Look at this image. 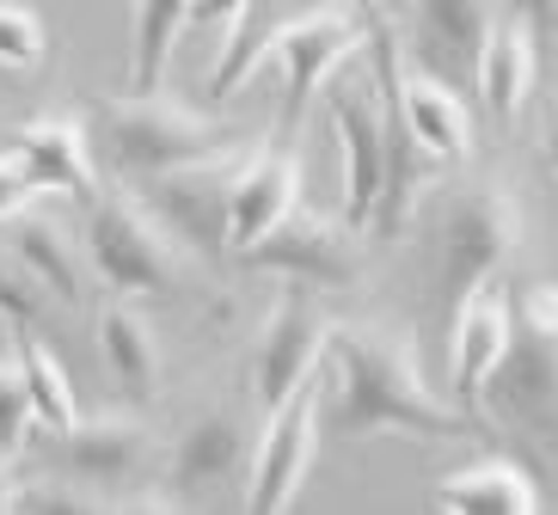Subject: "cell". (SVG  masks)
Listing matches in <instances>:
<instances>
[{
  "label": "cell",
  "instance_id": "9",
  "mask_svg": "<svg viewBox=\"0 0 558 515\" xmlns=\"http://www.w3.org/2000/svg\"><path fill=\"white\" fill-rule=\"evenodd\" d=\"M326 338L331 319L319 307V295L307 283H295L277 301V314L264 319L258 344H252V400H258V412H277L295 387L313 381V363L326 356Z\"/></svg>",
  "mask_w": 558,
  "mask_h": 515
},
{
  "label": "cell",
  "instance_id": "17",
  "mask_svg": "<svg viewBox=\"0 0 558 515\" xmlns=\"http://www.w3.org/2000/svg\"><path fill=\"white\" fill-rule=\"evenodd\" d=\"M252 461V436H246V417L215 405V412L191 417L172 449V491L179 498H215L228 491Z\"/></svg>",
  "mask_w": 558,
  "mask_h": 515
},
{
  "label": "cell",
  "instance_id": "24",
  "mask_svg": "<svg viewBox=\"0 0 558 515\" xmlns=\"http://www.w3.org/2000/svg\"><path fill=\"white\" fill-rule=\"evenodd\" d=\"M191 25V0H135V93L166 81V62Z\"/></svg>",
  "mask_w": 558,
  "mask_h": 515
},
{
  "label": "cell",
  "instance_id": "2",
  "mask_svg": "<svg viewBox=\"0 0 558 515\" xmlns=\"http://www.w3.org/2000/svg\"><path fill=\"white\" fill-rule=\"evenodd\" d=\"M522 246H527L522 197L504 179L460 184L442 203V221H436V307L454 314V301L497 283Z\"/></svg>",
  "mask_w": 558,
  "mask_h": 515
},
{
  "label": "cell",
  "instance_id": "11",
  "mask_svg": "<svg viewBox=\"0 0 558 515\" xmlns=\"http://www.w3.org/2000/svg\"><path fill=\"white\" fill-rule=\"evenodd\" d=\"M50 461L62 479L86 485V491H123V485L154 461V430L142 417L105 412V417H74L68 430H56Z\"/></svg>",
  "mask_w": 558,
  "mask_h": 515
},
{
  "label": "cell",
  "instance_id": "21",
  "mask_svg": "<svg viewBox=\"0 0 558 515\" xmlns=\"http://www.w3.org/2000/svg\"><path fill=\"white\" fill-rule=\"evenodd\" d=\"M436 510L442 515H534L541 510V479L522 461L492 454V461H473L460 473H448L436 485Z\"/></svg>",
  "mask_w": 558,
  "mask_h": 515
},
{
  "label": "cell",
  "instance_id": "25",
  "mask_svg": "<svg viewBox=\"0 0 558 515\" xmlns=\"http://www.w3.org/2000/svg\"><path fill=\"white\" fill-rule=\"evenodd\" d=\"M44 56H50V32H44L37 7L0 0V68L25 74V68H44Z\"/></svg>",
  "mask_w": 558,
  "mask_h": 515
},
{
  "label": "cell",
  "instance_id": "30",
  "mask_svg": "<svg viewBox=\"0 0 558 515\" xmlns=\"http://www.w3.org/2000/svg\"><path fill=\"white\" fill-rule=\"evenodd\" d=\"M504 13H522L527 25H553L558 32V0H497Z\"/></svg>",
  "mask_w": 558,
  "mask_h": 515
},
{
  "label": "cell",
  "instance_id": "16",
  "mask_svg": "<svg viewBox=\"0 0 558 515\" xmlns=\"http://www.w3.org/2000/svg\"><path fill=\"white\" fill-rule=\"evenodd\" d=\"M295 203H301L295 148H277V142H270L264 154H240L233 184H228V252L240 258L246 246H258Z\"/></svg>",
  "mask_w": 558,
  "mask_h": 515
},
{
  "label": "cell",
  "instance_id": "15",
  "mask_svg": "<svg viewBox=\"0 0 558 515\" xmlns=\"http://www.w3.org/2000/svg\"><path fill=\"white\" fill-rule=\"evenodd\" d=\"M509 332H515V307L504 301L497 283H485V289L454 301V314H448V387H454V400L466 405V412H473V400L485 393L492 368L504 363Z\"/></svg>",
  "mask_w": 558,
  "mask_h": 515
},
{
  "label": "cell",
  "instance_id": "32",
  "mask_svg": "<svg viewBox=\"0 0 558 515\" xmlns=\"http://www.w3.org/2000/svg\"><path fill=\"white\" fill-rule=\"evenodd\" d=\"M546 160H553V172H558V105L546 111Z\"/></svg>",
  "mask_w": 558,
  "mask_h": 515
},
{
  "label": "cell",
  "instance_id": "13",
  "mask_svg": "<svg viewBox=\"0 0 558 515\" xmlns=\"http://www.w3.org/2000/svg\"><path fill=\"white\" fill-rule=\"evenodd\" d=\"M240 265L282 270L289 283H307V289H350L356 283V252H350V240L326 216H307L301 203L264 233L258 246L240 252Z\"/></svg>",
  "mask_w": 558,
  "mask_h": 515
},
{
  "label": "cell",
  "instance_id": "4",
  "mask_svg": "<svg viewBox=\"0 0 558 515\" xmlns=\"http://www.w3.org/2000/svg\"><path fill=\"white\" fill-rule=\"evenodd\" d=\"M86 258L117 295L148 301V295H179L184 289V240L148 209L135 191L93 197L86 216Z\"/></svg>",
  "mask_w": 558,
  "mask_h": 515
},
{
  "label": "cell",
  "instance_id": "14",
  "mask_svg": "<svg viewBox=\"0 0 558 515\" xmlns=\"http://www.w3.org/2000/svg\"><path fill=\"white\" fill-rule=\"evenodd\" d=\"M13 154L19 167L32 172V184L50 197H81L93 203L99 197V160H93V135H86L81 111H44L32 123H19L13 130Z\"/></svg>",
  "mask_w": 558,
  "mask_h": 515
},
{
  "label": "cell",
  "instance_id": "20",
  "mask_svg": "<svg viewBox=\"0 0 558 515\" xmlns=\"http://www.w3.org/2000/svg\"><path fill=\"white\" fill-rule=\"evenodd\" d=\"M99 356L111 368L117 393L130 405H154L166 387V356L160 338H154V319L135 307V301H117L99 314Z\"/></svg>",
  "mask_w": 558,
  "mask_h": 515
},
{
  "label": "cell",
  "instance_id": "27",
  "mask_svg": "<svg viewBox=\"0 0 558 515\" xmlns=\"http://www.w3.org/2000/svg\"><path fill=\"white\" fill-rule=\"evenodd\" d=\"M44 301H50L44 283L19 265L13 252H0V314L13 319V326H37V319H44Z\"/></svg>",
  "mask_w": 558,
  "mask_h": 515
},
{
  "label": "cell",
  "instance_id": "22",
  "mask_svg": "<svg viewBox=\"0 0 558 515\" xmlns=\"http://www.w3.org/2000/svg\"><path fill=\"white\" fill-rule=\"evenodd\" d=\"M13 258L32 270L44 295L62 307H81V240L56 216H44V203H32V216H13Z\"/></svg>",
  "mask_w": 558,
  "mask_h": 515
},
{
  "label": "cell",
  "instance_id": "1",
  "mask_svg": "<svg viewBox=\"0 0 558 515\" xmlns=\"http://www.w3.org/2000/svg\"><path fill=\"white\" fill-rule=\"evenodd\" d=\"M331 356V400L319 412V424H331V436H473L478 417L454 412L429 393L424 368H417V338L405 326L387 319H356V326H331L326 338Z\"/></svg>",
  "mask_w": 558,
  "mask_h": 515
},
{
  "label": "cell",
  "instance_id": "10",
  "mask_svg": "<svg viewBox=\"0 0 558 515\" xmlns=\"http://www.w3.org/2000/svg\"><path fill=\"white\" fill-rule=\"evenodd\" d=\"M240 154L246 148H228V154H209V160H191V167H172L160 179H142L148 184V209L197 258H228V184Z\"/></svg>",
  "mask_w": 558,
  "mask_h": 515
},
{
  "label": "cell",
  "instance_id": "29",
  "mask_svg": "<svg viewBox=\"0 0 558 515\" xmlns=\"http://www.w3.org/2000/svg\"><path fill=\"white\" fill-rule=\"evenodd\" d=\"M252 13V0H191V25H209V32H240V19Z\"/></svg>",
  "mask_w": 558,
  "mask_h": 515
},
{
  "label": "cell",
  "instance_id": "28",
  "mask_svg": "<svg viewBox=\"0 0 558 515\" xmlns=\"http://www.w3.org/2000/svg\"><path fill=\"white\" fill-rule=\"evenodd\" d=\"M32 203H44V191L32 184V172L19 167V154H0V221L25 216Z\"/></svg>",
  "mask_w": 558,
  "mask_h": 515
},
{
  "label": "cell",
  "instance_id": "5",
  "mask_svg": "<svg viewBox=\"0 0 558 515\" xmlns=\"http://www.w3.org/2000/svg\"><path fill=\"white\" fill-rule=\"evenodd\" d=\"M362 37H368V25L344 0H313V7L277 19L264 32L258 62H277V74H282V130H301V117L338 81V68L356 62Z\"/></svg>",
  "mask_w": 558,
  "mask_h": 515
},
{
  "label": "cell",
  "instance_id": "8",
  "mask_svg": "<svg viewBox=\"0 0 558 515\" xmlns=\"http://www.w3.org/2000/svg\"><path fill=\"white\" fill-rule=\"evenodd\" d=\"M492 417L504 430H515L522 442H541L546 454H558V338L534 332L515 319L504 363L492 368Z\"/></svg>",
  "mask_w": 558,
  "mask_h": 515
},
{
  "label": "cell",
  "instance_id": "6",
  "mask_svg": "<svg viewBox=\"0 0 558 515\" xmlns=\"http://www.w3.org/2000/svg\"><path fill=\"white\" fill-rule=\"evenodd\" d=\"M362 44L375 50V86L399 111L411 148L424 154L429 167H460V160H473V123H466V105H460L454 86H448L442 74H429V68L405 62L399 32L387 19H375Z\"/></svg>",
  "mask_w": 558,
  "mask_h": 515
},
{
  "label": "cell",
  "instance_id": "18",
  "mask_svg": "<svg viewBox=\"0 0 558 515\" xmlns=\"http://www.w3.org/2000/svg\"><path fill=\"white\" fill-rule=\"evenodd\" d=\"M411 13H417V56L429 62V74L473 81L497 0H411Z\"/></svg>",
  "mask_w": 558,
  "mask_h": 515
},
{
  "label": "cell",
  "instance_id": "7",
  "mask_svg": "<svg viewBox=\"0 0 558 515\" xmlns=\"http://www.w3.org/2000/svg\"><path fill=\"white\" fill-rule=\"evenodd\" d=\"M319 412H326V393L319 387H295L277 412H264V436L252 442L246 461V510L252 515H277L295 510L301 485L313 473V454H319Z\"/></svg>",
  "mask_w": 558,
  "mask_h": 515
},
{
  "label": "cell",
  "instance_id": "26",
  "mask_svg": "<svg viewBox=\"0 0 558 515\" xmlns=\"http://www.w3.org/2000/svg\"><path fill=\"white\" fill-rule=\"evenodd\" d=\"M32 393H25V375H19V356H0V454L25 449V430H32Z\"/></svg>",
  "mask_w": 558,
  "mask_h": 515
},
{
  "label": "cell",
  "instance_id": "19",
  "mask_svg": "<svg viewBox=\"0 0 558 515\" xmlns=\"http://www.w3.org/2000/svg\"><path fill=\"white\" fill-rule=\"evenodd\" d=\"M473 86H478V99H485V111H492L504 130L522 117L527 93H534V25H527L522 13H504V7H497L492 37H485L478 68H473Z\"/></svg>",
  "mask_w": 558,
  "mask_h": 515
},
{
  "label": "cell",
  "instance_id": "31",
  "mask_svg": "<svg viewBox=\"0 0 558 515\" xmlns=\"http://www.w3.org/2000/svg\"><path fill=\"white\" fill-rule=\"evenodd\" d=\"M13 498H19V479H13V454H0V515L13 510Z\"/></svg>",
  "mask_w": 558,
  "mask_h": 515
},
{
  "label": "cell",
  "instance_id": "12",
  "mask_svg": "<svg viewBox=\"0 0 558 515\" xmlns=\"http://www.w3.org/2000/svg\"><path fill=\"white\" fill-rule=\"evenodd\" d=\"M331 117L344 135V221L356 233H375L380 191H387V135H380V86L338 81Z\"/></svg>",
  "mask_w": 558,
  "mask_h": 515
},
{
  "label": "cell",
  "instance_id": "3",
  "mask_svg": "<svg viewBox=\"0 0 558 515\" xmlns=\"http://www.w3.org/2000/svg\"><path fill=\"white\" fill-rule=\"evenodd\" d=\"M99 142L105 160H111L123 179H160L172 167H191V160H209V154L240 148L233 123L209 111H191L184 99H166L160 86L154 93H130V99H105L99 105Z\"/></svg>",
  "mask_w": 558,
  "mask_h": 515
},
{
  "label": "cell",
  "instance_id": "23",
  "mask_svg": "<svg viewBox=\"0 0 558 515\" xmlns=\"http://www.w3.org/2000/svg\"><path fill=\"white\" fill-rule=\"evenodd\" d=\"M13 356H19V375H25V393H32V417L50 436L68 430V424L81 417V400H74V381H68V368L56 363V350L44 344V338H32V326H19Z\"/></svg>",
  "mask_w": 558,
  "mask_h": 515
}]
</instances>
